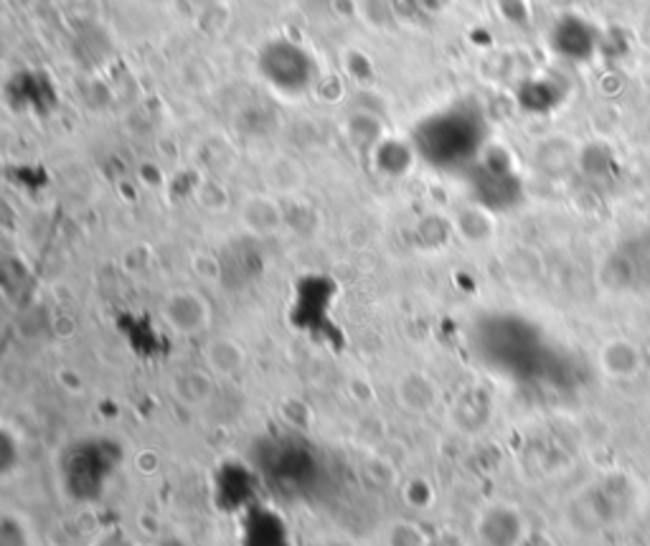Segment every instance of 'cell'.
I'll use <instances>...</instances> for the list:
<instances>
[{"label": "cell", "instance_id": "cell-1", "mask_svg": "<svg viewBox=\"0 0 650 546\" xmlns=\"http://www.w3.org/2000/svg\"><path fill=\"white\" fill-rule=\"evenodd\" d=\"M160 318L176 336L198 338L212 328L214 311L204 292L193 288H176L162 298Z\"/></svg>", "mask_w": 650, "mask_h": 546}, {"label": "cell", "instance_id": "cell-2", "mask_svg": "<svg viewBox=\"0 0 650 546\" xmlns=\"http://www.w3.org/2000/svg\"><path fill=\"white\" fill-rule=\"evenodd\" d=\"M394 397H397V404L407 414H414V417H424V414L435 412L440 404V387L437 381L432 379L428 372H420V368H409L394 384Z\"/></svg>", "mask_w": 650, "mask_h": 546}, {"label": "cell", "instance_id": "cell-3", "mask_svg": "<svg viewBox=\"0 0 650 546\" xmlns=\"http://www.w3.org/2000/svg\"><path fill=\"white\" fill-rule=\"evenodd\" d=\"M201 353H204V364L208 372L214 376H221V379H237L250 366V351L234 336L206 338Z\"/></svg>", "mask_w": 650, "mask_h": 546}, {"label": "cell", "instance_id": "cell-4", "mask_svg": "<svg viewBox=\"0 0 650 546\" xmlns=\"http://www.w3.org/2000/svg\"><path fill=\"white\" fill-rule=\"evenodd\" d=\"M170 395L183 407L201 410V407H206L216 395L214 374L208 372V368L198 366L183 368V372H178L173 379H170Z\"/></svg>", "mask_w": 650, "mask_h": 546}, {"label": "cell", "instance_id": "cell-5", "mask_svg": "<svg viewBox=\"0 0 650 546\" xmlns=\"http://www.w3.org/2000/svg\"><path fill=\"white\" fill-rule=\"evenodd\" d=\"M594 46H598V36H594V28L582 19H562L556 23L554 31V49L562 53V57L585 61L594 53Z\"/></svg>", "mask_w": 650, "mask_h": 546}, {"label": "cell", "instance_id": "cell-6", "mask_svg": "<svg viewBox=\"0 0 650 546\" xmlns=\"http://www.w3.org/2000/svg\"><path fill=\"white\" fill-rule=\"evenodd\" d=\"M239 219L246 232H252L254 236H269L275 232H280L282 227V209L275 198H269L265 194L250 196L239 209Z\"/></svg>", "mask_w": 650, "mask_h": 546}, {"label": "cell", "instance_id": "cell-7", "mask_svg": "<svg viewBox=\"0 0 650 546\" xmlns=\"http://www.w3.org/2000/svg\"><path fill=\"white\" fill-rule=\"evenodd\" d=\"M305 171L296 158L277 156L267 163V183L277 194H298L305 186Z\"/></svg>", "mask_w": 650, "mask_h": 546}]
</instances>
